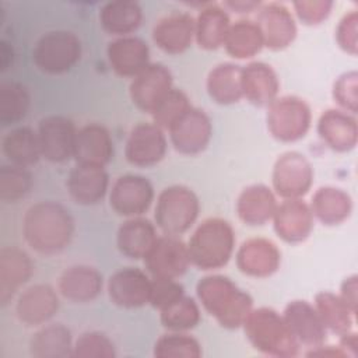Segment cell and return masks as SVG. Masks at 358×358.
I'll use <instances>...</instances> for the list:
<instances>
[{
  "mask_svg": "<svg viewBox=\"0 0 358 358\" xmlns=\"http://www.w3.org/2000/svg\"><path fill=\"white\" fill-rule=\"evenodd\" d=\"M22 235L34 252L53 256L69 248L74 235V220L63 204L41 200L27 208Z\"/></svg>",
  "mask_w": 358,
  "mask_h": 358,
  "instance_id": "obj_1",
  "label": "cell"
},
{
  "mask_svg": "<svg viewBox=\"0 0 358 358\" xmlns=\"http://www.w3.org/2000/svg\"><path fill=\"white\" fill-rule=\"evenodd\" d=\"M196 294L203 308L225 329L242 327L253 309L252 296L231 278L221 274L200 278L196 285Z\"/></svg>",
  "mask_w": 358,
  "mask_h": 358,
  "instance_id": "obj_2",
  "label": "cell"
},
{
  "mask_svg": "<svg viewBox=\"0 0 358 358\" xmlns=\"http://www.w3.org/2000/svg\"><path fill=\"white\" fill-rule=\"evenodd\" d=\"M235 241V231L227 220L206 218L186 243L190 264L206 271L224 267L234 255Z\"/></svg>",
  "mask_w": 358,
  "mask_h": 358,
  "instance_id": "obj_3",
  "label": "cell"
},
{
  "mask_svg": "<svg viewBox=\"0 0 358 358\" xmlns=\"http://www.w3.org/2000/svg\"><path fill=\"white\" fill-rule=\"evenodd\" d=\"M242 327L252 347L262 354L284 358L299 354V343L292 336L282 315L273 308L252 309Z\"/></svg>",
  "mask_w": 358,
  "mask_h": 358,
  "instance_id": "obj_4",
  "label": "cell"
},
{
  "mask_svg": "<svg viewBox=\"0 0 358 358\" xmlns=\"http://www.w3.org/2000/svg\"><path fill=\"white\" fill-rule=\"evenodd\" d=\"M199 213L200 203L196 193L187 186L172 185L158 194L154 220L162 234L179 236L190 229Z\"/></svg>",
  "mask_w": 358,
  "mask_h": 358,
  "instance_id": "obj_5",
  "label": "cell"
},
{
  "mask_svg": "<svg viewBox=\"0 0 358 358\" xmlns=\"http://www.w3.org/2000/svg\"><path fill=\"white\" fill-rule=\"evenodd\" d=\"M81 52V41L74 32L49 31L36 41L32 49V62L39 71L59 76L70 71L78 63Z\"/></svg>",
  "mask_w": 358,
  "mask_h": 358,
  "instance_id": "obj_6",
  "label": "cell"
},
{
  "mask_svg": "<svg viewBox=\"0 0 358 358\" xmlns=\"http://www.w3.org/2000/svg\"><path fill=\"white\" fill-rule=\"evenodd\" d=\"M267 129L282 143H294L306 136L312 123L309 105L299 96L285 95L275 98L267 106Z\"/></svg>",
  "mask_w": 358,
  "mask_h": 358,
  "instance_id": "obj_7",
  "label": "cell"
},
{
  "mask_svg": "<svg viewBox=\"0 0 358 358\" xmlns=\"http://www.w3.org/2000/svg\"><path fill=\"white\" fill-rule=\"evenodd\" d=\"M273 189L277 196L287 199L303 197L313 183V168L306 157L298 151L281 154L271 173Z\"/></svg>",
  "mask_w": 358,
  "mask_h": 358,
  "instance_id": "obj_8",
  "label": "cell"
},
{
  "mask_svg": "<svg viewBox=\"0 0 358 358\" xmlns=\"http://www.w3.org/2000/svg\"><path fill=\"white\" fill-rule=\"evenodd\" d=\"M144 266L152 278L182 277L190 266L187 245L173 235L158 236L152 248L144 256Z\"/></svg>",
  "mask_w": 358,
  "mask_h": 358,
  "instance_id": "obj_9",
  "label": "cell"
},
{
  "mask_svg": "<svg viewBox=\"0 0 358 358\" xmlns=\"http://www.w3.org/2000/svg\"><path fill=\"white\" fill-rule=\"evenodd\" d=\"M38 140L42 158L52 164H63L73 158L77 129L71 119L49 115L38 123Z\"/></svg>",
  "mask_w": 358,
  "mask_h": 358,
  "instance_id": "obj_10",
  "label": "cell"
},
{
  "mask_svg": "<svg viewBox=\"0 0 358 358\" xmlns=\"http://www.w3.org/2000/svg\"><path fill=\"white\" fill-rule=\"evenodd\" d=\"M154 187L141 175L127 173L119 176L109 190V204L122 217H141L152 204Z\"/></svg>",
  "mask_w": 358,
  "mask_h": 358,
  "instance_id": "obj_11",
  "label": "cell"
},
{
  "mask_svg": "<svg viewBox=\"0 0 358 358\" xmlns=\"http://www.w3.org/2000/svg\"><path fill=\"white\" fill-rule=\"evenodd\" d=\"M168 131L171 143L179 154L197 155L207 148L213 136V124L203 109L190 106Z\"/></svg>",
  "mask_w": 358,
  "mask_h": 358,
  "instance_id": "obj_12",
  "label": "cell"
},
{
  "mask_svg": "<svg viewBox=\"0 0 358 358\" xmlns=\"http://www.w3.org/2000/svg\"><path fill=\"white\" fill-rule=\"evenodd\" d=\"M168 141L164 130L154 122L137 123L129 133L124 157L129 164L140 168L154 166L166 154Z\"/></svg>",
  "mask_w": 358,
  "mask_h": 358,
  "instance_id": "obj_13",
  "label": "cell"
},
{
  "mask_svg": "<svg viewBox=\"0 0 358 358\" xmlns=\"http://www.w3.org/2000/svg\"><path fill=\"white\" fill-rule=\"evenodd\" d=\"M172 88L169 69L162 63H150L131 80L129 95L136 108L151 115Z\"/></svg>",
  "mask_w": 358,
  "mask_h": 358,
  "instance_id": "obj_14",
  "label": "cell"
},
{
  "mask_svg": "<svg viewBox=\"0 0 358 358\" xmlns=\"http://www.w3.org/2000/svg\"><path fill=\"white\" fill-rule=\"evenodd\" d=\"M151 277L137 268L124 267L108 280V295L112 303L124 309H136L150 303Z\"/></svg>",
  "mask_w": 358,
  "mask_h": 358,
  "instance_id": "obj_15",
  "label": "cell"
},
{
  "mask_svg": "<svg viewBox=\"0 0 358 358\" xmlns=\"http://www.w3.org/2000/svg\"><path fill=\"white\" fill-rule=\"evenodd\" d=\"M255 22L257 24L264 46L271 50L288 48L296 36V24L291 11L280 3L262 4Z\"/></svg>",
  "mask_w": 358,
  "mask_h": 358,
  "instance_id": "obj_16",
  "label": "cell"
},
{
  "mask_svg": "<svg viewBox=\"0 0 358 358\" xmlns=\"http://www.w3.org/2000/svg\"><path fill=\"white\" fill-rule=\"evenodd\" d=\"M281 264V252L266 238H249L236 252V266L241 273L255 278L273 275Z\"/></svg>",
  "mask_w": 358,
  "mask_h": 358,
  "instance_id": "obj_17",
  "label": "cell"
},
{
  "mask_svg": "<svg viewBox=\"0 0 358 358\" xmlns=\"http://www.w3.org/2000/svg\"><path fill=\"white\" fill-rule=\"evenodd\" d=\"M59 309L57 292L48 284H34L17 298L15 316L28 327L46 324Z\"/></svg>",
  "mask_w": 358,
  "mask_h": 358,
  "instance_id": "obj_18",
  "label": "cell"
},
{
  "mask_svg": "<svg viewBox=\"0 0 358 358\" xmlns=\"http://www.w3.org/2000/svg\"><path fill=\"white\" fill-rule=\"evenodd\" d=\"M282 317L299 345L315 348L324 344L327 329L315 305L303 299L291 301L287 303Z\"/></svg>",
  "mask_w": 358,
  "mask_h": 358,
  "instance_id": "obj_19",
  "label": "cell"
},
{
  "mask_svg": "<svg viewBox=\"0 0 358 358\" xmlns=\"http://www.w3.org/2000/svg\"><path fill=\"white\" fill-rule=\"evenodd\" d=\"M196 20L189 13L172 11L161 17L152 28V41L168 55H180L194 39Z\"/></svg>",
  "mask_w": 358,
  "mask_h": 358,
  "instance_id": "obj_20",
  "label": "cell"
},
{
  "mask_svg": "<svg viewBox=\"0 0 358 358\" xmlns=\"http://www.w3.org/2000/svg\"><path fill=\"white\" fill-rule=\"evenodd\" d=\"M313 214L302 199H287L277 206L273 215L275 234L288 243L305 241L313 229Z\"/></svg>",
  "mask_w": 358,
  "mask_h": 358,
  "instance_id": "obj_21",
  "label": "cell"
},
{
  "mask_svg": "<svg viewBox=\"0 0 358 358\" xmlns=\"http://www.w3.org/2000/svg\"><path fill=\"white\" fill-rule=\"evenodd\" d=\"M102 274L90 264H73L63 270L57 281L60 295L73 303H87L102 291Z\"/></svg>",
  "mask_w": 358,
  "mask_h": 358,
  "instance_id": "obj_22",
  "label": "cell"
},
{
  "mask_svg": "<svg viewBox=\"0 0 358 358\" xmlns=\"http://www.w3.org/2000/svg\"><path fill=\"white\" fill-rule=\"evenodd\" d=\"M73 158L83 165H108L113 158V141L109 130L99 123H88L78 129Z\"/></svg>",
  "mask_w": 358,
  "mask_h": 358,
  "instance_id": "obj_23",
  "label": "cell"
},
{
  "mask_svg": "<svg viewBox=\"0 0 358 358\" xmlns=\"http://www.w3.org/2000/svg\"><path fill=\"white\" fill-rule=\"evenodd\" d=\"M67 192L70 197L81 206L99 203L109 186V176L105 166L77 164L67 176Z\"/></svg>",
  "mask_w": 358,
  "mask_h": 358,
  "instance_id": "obj_24",
  "label": "cell"
},
{
  "mask_svg": "<svg viewBox=\"0 0 358 358\" xmlns=\"http://www.w3.org/2000/svg\"><path fill=\"white\" fill-rule=\"evenodd\" d=\"M112 70L120 77L134 78L150 64L148 45L138 36H120L106 49Z\"/></svg>",
  "mask_w": 358,
  "mask_h": 358,
  "instance_id": "obj_25",
  "label": "cell"
},
{
  "mask_svg": "<svg viewBox=\"0 0 358 358\" xmlns=\"http://www.w3.org/2000/svg\"><path fill=\"white\" fill-rule=\"evenodd\" d=\"M317 134L333 151L348 152L357 145V119L341 109H327L319 117Z\"/></svg>",
  "mask_w": 358,
  "mask_h": 358,
  "instance_id": "obj_26",
  "label": "cell"
},
{
  "mask_svg": "<svg viewBox=\"0 0 358 358\" xmlns=\"http://www.w3.org/2000/svg\"><path fill=\"white\" fill-rule=\"evenodd\" d=\"M34 263L27 252L17 246L0 250V303L4 306L31 278Z\"/></svg>",
  "mask_w": 358,
  "mask_h": 358,
  "instance_id": "obj_27",
  "label": "cell"
},
{
  "mask_svg": "<svg viewBox=\"0 0 358 358\" xmlns=\"http://www.w3.org/2000/svg\"><path fill=\"white\" fill-rule=\"evenodd\" d=\"M280 81L273 67L252 62L242 67V94L255 106H268L278 95Z\"/></svg>",
  "mask_w": 358,
  "mask_h": 358,
  "instance_id": "obj_28",
  "label": "cell"
},
{
  "mask_svg": "<svg viewBox=\"0 0 358 358\" xmlns=\"http://www.w3.org/2000/svg\"><path fill=\"white\" fill-rule=\"evenodd\" d=\"M277 199L273 190L262 183L245 187L236 200V213L248 225H264L277 210Z\"/></svg>",
  "mask_w": 358,
  "mask_h": 358,
  "instance_id": "obj_29",
  "label": "cell"
},
{
  "mask_svg": "<svg viewBox=\"0 0 358 358\" xmlns=\"http://www.w3.org/2000/svg\"><path fill=\"white\" fill-rule=\"evenodd\" d=\"M194 41L204 50H215L224 46L231 20L224 7L207 3L194 18Z\"/></svg>",
  "mask_w": 358,
  "mask_h": 358,
  "instance_id": "obj_30",
  "label": "cell"
},
{
  "mask_svg": "<svg viewBox=\"0 0 358 358\" xmlns=\"http://www.w3.org/2000/svg\"><path fill=\"white\" fill-rule=\"evenodd\" d=\"M157 238L155 225L150 220L133 217L119 227L116 245L123 256L129 259H144Z\"/></svg>",
  "mask_w": 358,
  "mask_h": 358,
  "instance_id": "obj_31",
  "label": "cell"
},
{
  "mask_svg": "<svg viewBox=\"0 0 358 358\" xmlns=\"http://www.w3.org/2000/svg\"><path fill=\"white\" fill-rule=\"evenodd\" d=\"M309 207L313 217L322 224L333 227L344 222L351 215L352 199L340 187L323 186L315 192Z\"/></svg>",
  "mask_w": 358,
  "mask_h": 358,
  "instance_id": "obj_32",
  "label": "cell"
},
{
  "mask_svg": "<svg viewBox=\"0 0 358 358\" xmlns=\"http://www.w3.org/2000/svg\"><path fill=\"white\" fill-rule=\"evenodd\" d=\"M208 96L218 105H232L243 98L242 67L234 63H220L213 67L206 80Z\"/></svg>",
  "mask_w": 358,
  "mask_h": 358,
  "instance_id": "obj_33",
  "label": "cell"
},
{
  "mask_svg": "<svg viewBox=\"0 0 358 358\" xmlns=\"http://www.w3.org/2000/svg\"><path fill=\"white\" fill-rule=\"evenodd\" d=\"M73 336L62 323L43 324L29 340V352L35 358L73 357Z\"/></svg>",
  "mask_w": 358,
  "mask_h": 358,
  "instance_id": "obj_34",
  "label": "cell"
},
{
  "mask_svg": "<svg viewBox=\"0 0 358 358\" xmlns=\"http://www.w3.org/2000/svg\"><path fill=\"white\" fill-rule=\"evenodd\" d=\"M143 10L137 1L117 0L102 6L99 11V22L109 35L129 36L141 25Z\"/></svg>",
  "mask_w": 358,
  "mask_h": 358,
  "instance_id": "obj_35",
  "label": "cell"
},
{
  "mask_svg": "<svg viewBox=\"0 0 358 358\" xmlns=\"http://www.w3.org/2000/svg\"><path fill=\"white\" fill-rule=\"evenodd\" d=\"M1 151L10 164L24 168L35 165L42 158L38 133L28 126L11 129L1 140Z\"/></svg>",
  "mask_w": 358,
  "mask_h": 358,
  "instance_id": "obj_36",
  "label": "cell"
},
{
  "mask_svg": "<svg viewBox=\"0 0 358 358\" xmlns=\"http://www.w3.org/2000/svg\"><path fill=\"white\" fill-rule=\"evenodd\" d=\"M264 46L262 32L255 21L239 20L231 24L224 48L235 59H250Z\"/></svg>",
  "mask_w": 358,
  "mask_h": 358,
  "instance_id": "obj_37",
  "label": "cell"
},
{
  "mask_svg": "<svg viewBox=\"0 0 358 358\" xmlns=\"http://www.w3.org/2000/svg\"><path fill=\"white\" fill-rule=\"evenodd\" d=\"M315 308L327 330L341 336L351 330L354 324V312L347 303L330 291H322L315 296Z\"/></svg>",
  "mask_w": 358,
  "mask_h": 358,
  "instance_id": "obj_38",
  "label": "cell"
},
{
  "mask_svg": "<svg viewBox=\"0 0 358 358\" xmlns=\"http://www.w3.org/2000/svg\"><path fill=\"white\" fill-rule=\"evenodd\" d=\"M31 96L25 85L15 81L0 84V123L8 126L22 120L29 109Z\"/></svg>",
  "mask_w": 358,
  "mask_h": 358,
  "instance_id": "obj_39",
  "label": "cell"
},
{
  "mask_svg": "<svg viewBox=\"0 0 358 358\" xmlns=\"http://www.w3.org/2000/svg\"><path fill=\"white\" fill-rule=\"evenodd\" d=\"M159 312L161 323L169 331H187L196 327L201 319L197 302L186 295Z\"/></svg>",
  "mask_w": 358,
  "mask_h": 358,
  "instance_id": "obj_40",
  "label": "cell"
},
{
  "mask_svg": "<svg viewBox=\"0 0 358 358\" xmlns=\"http://www.w3.org/2000/svg\"><path fill=\"white\" fill-rule=\"evenodd\" d=\"M200 343L185 331L162 334L154 344V357L158 358H200Z\"/></svg>",
  "mask_w": 358,
  "mask_h": 358,
  "instance_id": "obj_41",
  "label": "cell"
},
{
  "mask_svg": "<svg viewBox=\"0 0 358 358\" xmlns=\"http://www.w3.org/2000/svg\"><path fill=\"white\" fill-rule=\"evenodd\" d=\"M32 187L31 172L14 164L0 168V199L4 203H17L24 199Z\"/></svg>",
  "mask_w": 358,
  "mask_h": 358,
  "instance_id": "obj_42",
  "label": "cell"
},
{
  "mask_svg": "<svg viewBox=\"0 0 358 358\" xmlns=\"http://www.w3.org/2000/svg\"><path fill=\"white\" fill-rule=\"evenodd\" d=\"M190 101L187 95L178 88H172L164 99L157 105L151 113L152 120L162 130H169V127L190 108Z\"/></svg>",
  "mask_w": 358,
  "mask_h": 358,
  "instance_id": "obj_43",
  "label": "cell"
},
{
  "mask_svg": "<svg viewBox=\"0 0 358 358\" xmlns=\"http://www.w3.org/2000/svg\"><path fill=\"white\" fill-rule=\"evenodd\" d=\"M73 357L80 358H113L116 350L113 341L102 331L90 330L81 333L74 341Z\"/></svg>",
  "mask_w": 358,
  "mask_h": 358,
  "instance_id": "obj_44",
  "label": "cell"
},
{
  "mask_svg": "<svg viewBox=\"0 0 358 358\" xmlns=\"http://www.w3.org/2000/svg\"><path fill=\"white\" fill-rule=\"evenodd\" d=\"M333 99L341 110L355 115L358 110V74L347 71L341 74L333 85Z\"/></svg>",
  "mask_w": 358,
  "mask_h": 358,
  "instance_id": "obj_45",
  "label": "cell"
},
{
  "mask_svg": "<svg viewBox=\"0 0 358 358\" xmlns=\"http://www.w3.org/2000/svg\"><path fill=\"white\" fill-rule=\"evenodd\" d=\"M185 295V288L180 282L172 278H152L150 305L154 309L162 310Z\"/></svg>",
  "mask_w": 358,
  "mask_h": 358,
  "instance_id": "obj_46",
  "label": "cell"
},
{
  "mask_svg": "<svg viewBox=\"0 0 358 358\" xmlns=\"http://www.w3.org/2000/svg\"><path fill=\"white\" fill-rule=\"evenodd\" d=\"M336 41L338 46L348 55L355 56L358 50V13L351 10L344 14L336 29Z\"/></svg>",
  "mask_w": 358,
  "mask_h": 358,
  "instance_id": "obj_47",
  "label": "cell"
},
{
  "mask_svg": "<svg viewBox=\"0 0 358 358\" xmlns=\"http://www.w3.org/2000/svg\"><path fill=\"white\" fill-rule=\"evenodd\" d=\"M333 1L327 0H309V1H295L294 10L296 17L305 25H319L331 13Z\"/></svg>",
  "mask_w": 358,
  "mask_h": 358,
  "instance_id": "obj_48",
  "label": "cell"
},
{
  "mask_svg": "<svg viewBox=\"0 0 358 358\" xmlns=\"http://www.w3.org/2000/svg\"><path fill=\"white\" fill-rule=\"evenodd\" d=\"M340 298L347 303V306L357 313L358 301V277L355 274L347 277L340 287Z\"/></svg>",
  "mask_w": 358,
  "mask_h": 358,
  "instance_id": "obj_49",
  "label": "cell"
},
{
  "mask_svg": "<svg viewBox=\"0 0 358 358\" xmlns=\"http://www.w3.org/2000/svg\"><path fill=\"white\" fill-rule=\"evenodd\" d=\"M340 347L348 357H357L358 352V340L354 331H347L340 336Z\"/></svg>",
  "mask_w": 358,
  "mask_h": 358,
  "instance_id": "obj_50",
  "label": "cell"
},
{
  "mask_svg": "<svg viewBox=\"0 0 358 358\" xmlns=\"http://www.w3.org/2000/svg\"><path fill=\"white\" fill-rule=\"evenodd\" d=\"M306 355L308 357H348L340 345L334 347V345H324V344L310 348V351H308Z\"/></svg>",
  "mask_w": 358,
  "mask_h": 358,
  "instance_id": "obj_51",
  "label": "cell"
},
{
  "mask_svg": "<svg viewBox=\"0 0 358 358\" xmlns=\"http://www.w3.org/2000/svg\"><path fill=\"white\" fill-rule=\"evenodd\" d=\"M262 6L260 1H225L224 7L232 10L236 14H249L252 11H257Z\"/></svg>",
  "mask_w": 358,
  "mask_h": 358,
  "instance_id": "obj_52",
  "label": "cell"
},
{
  "mask_svg": "<svg viewBox=\"0 0 358 358\" xmlns=\"http://www.w3.org/2000/svg\"><path fill=\"white\" fill-rule=\"evenodd\" d=\"M10 62H13V48L8 46L7 42L1 41V45H0V67H1V71H4L7 69Z\"/></svg>",
  "mask_w": 358,
  "mask_h": 358,
  "instance_id": "obj_53",
  "label": "cell"
}]
</instances>
